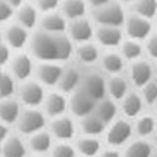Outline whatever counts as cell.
Here are the masks:
<instances>
[{"label":"cell","instance_id":"cell-35","mask_svg":"<svg viewBox=\"0 0 157 157\" xmlns=\"http://www.w3.org/2000/svg\"><path fill=\"white\" fill-rule=\"evenodd\" d=\"M14 93L13 78L0 70V98H8Z\"/></svg>","mask_w":157,"mask_h":157},{"label":"cell","instance_id":"cell-20","mask_svg":"<svg viewBox=\"0 0 157 157\" xmlns=\"http://www.w3.org/2000/svg\"><path fill=\"white\" fill-rule=\"evenodd\" d=\"M134 14L151 21L157 15V0H136Z\"/></svg>","mask_w":157,"mask_h":157},{"label":"cell","instance_id":"cell-46","mask_svg":"<svg viewBox=\"0 0 157 157\" xmlns=\"http://www.w3.org/2000/svg\"><path fill=\"white\" fill-rule=\"evenodd\" d=\"M153 137H155V143L157 144V128H156V131H155V133H153Z\"/></svg>","mask_w":157,"mask_h":157},{"label":"cell","instance_id":"cell-41","mask_svg":"<svg viewBox=\"0 0 157 157\" xmlns=\"http://www.w3.org/2000/svg\"><path fill=\"white\" fill-rule=\"evenodd\" d=\"M9 58V50L5 44H3L0 42V66L4 65Z\"/></svg>","mask_w":157,"mask_h":157},{"label":"cell","instance_id":"cell-34","mask_svg":"<svg viewBox=\"0 0 157 157\" xmlns=\"http://www.w3.org/2000/svg\"><path fill=\"white\" fill-rule=\"evenodd\" d=\"M122 53L127 60L131 61H137L138 58L142 56V46L137 42V41H127L123 43L122 47Z\"/></svg>","mask_w":157,"mask_h":157},{"label":"cell","instance_id":"cell-43","mask_svg":"<svg viewBox=\"0 0 157 157\" xmlns=\"http://www.w3.org/2000/svg\"><path fill=\"white\" fill-rule=\"evenodd\" d=\"M95 9L96 8H100V6H104V5H106V4H109V3H112V0H87Z\"/></svg>","mask_w":157,"mask_h":157},{"label":"cell","instance_id":"cell-30","mask_svg":"<svg viewBox=\"0 0 157 157\" xmlns=\"http://www.w3.org/2000/svg\"><path fill=\"white\" fill-rule=\"evenodd\" d=\"M29 144H31L32 150L36 152H47L51 147V137L48 133L46 132H41L34 134L31 141H29Z\"/></svg>","mask_w":157,"mask_h":157},{"label":"cell","instance_id":"cell-28","mask_svg":"<svg viewBox=\"0 0 157 157\" xmlns=\"http://www.w3.org/2000/svg\"><path fill=\"white\" fill-rule=\"evenodd\" d=\"M76 56L84 63H94L99 58V51L94 44H84L77 48Z\"/></svg>","mask_w":157,"mask_h":157},{"label":"cell","instance_id":"cell-24","mask_svg":"<svg viewBox=\"0 0 157 157\" xmlns=\"http://www.w3.org/2000/svg\"><path fill=\"white\" fill-rule=\"evenodd\" d=\"M46 110L50 117H58L66 110V100L60 94H51L46 103Z\"/></svg>","mask_w":157,"mask_h":157},{"label":"cell","instance_id":"cell-23","mask_svg":"<svg viewBox=\"0 0 157 157\" xmlns=\"http://www.w3.org/2000/svg\"><path fill=\"white\" fill-rule=\"evenodd\" d=\"M0 118L8 124H13L19 118V105L14 100H5L0 104Z\"/></svg>","mask_w":157,"mask_h":157},{"label":"cell","instance_id":"cell-10","mask_svg":"<svg viewBox=\"0 0 157 157\" xmlns=\"http://www.w3.org/2000/svg\"><path fill=\"white\" fill-rule=\"evenodd\" d=\"M99 43L106 47H117L122 42V31L117 27H100L96 31Z\"/></svg>","mask_w":157,"mask_h":157},{"label":"cell","instance_id":"cell-26","mask_svg":"<svg viewBox=\"0 0 157 157\" xmlns=\"http://www.w3.org/2000/svg\"><path fill=\"white\" fill-rule=\"evenodd\" d=\"M152 147L146 141H136L125 150L124 157H151Z\"/></svg>","mask_w":157,"mask_h":157},{"label":"cell","instance_id":"cell-50","mask_svg":"<svg viewBox=\"0 0 157 157\" xmlns=\"http://www.w3.org/2000/svg\"><path fill=\"white\" fill-rule=\"evenodd\" d=\"M155 18H156V24H157V15H156V17H155Z\"/></svg>","mask_w":157,"mask_h":157},{"label":"cell","instance_id":"cell-32","mask_svg":"<svg viewBox=\"0 0 157 157\" xmlns=\"http://www.w3.org/2000/svg\"><path fill=\"white\" fill-rule=\"evenodd\" d=\"M18 21L25 28H33L37 23V12L32 5H24L18 13Z\"/></svg>","mask_w":157,"mask_h":157},{"label":"cell","instance_id":"cell-19","mask_svg":"<svg viewBox=\"0 0 157 157\" xmlns=\"http://www.w3.org/2000/svg\"><path fill=\"white\" fill-rule=\"evenodd\" d=\"M13 72L19 80H25L32 72V62L27 55H19L13 61Z\"/></svg>","mask_w":157,"mask_h":157},{"label":"cell","instance_id":"cell-7","mask_svg":"<svg viewBox=\"0 0 157 157\" xmlns=\"http://www.w3.org/2000/svg\"><path fill=\"white\" fill-rule=\"evenodd\" d=\"M96 108V101L84 90H78L71 99V110L76 117H86L93 114Z\"/></svg>","mask_w":157,"mask_h":157},{"label":"cell","instance_id":"cell-49","mask_svg":"<svg viewBox=\"0 0 157 157\" xmlns=\"http://www.w3.org/2000/svg\"><path fill=\"white\" fill-rule=\"evenodd\" d=\"M151 157H157V153H152V156Z\"/></svg>","mask_w":157,"mask_h":157},{"label":"cell","instance_id":"cell-8","mask_svg":"<svg viewBox=\"0 0 157 157\" xmlns=\"http://www.w3.org/2000/svg\"><path fill=\"white\" fill-rule=\"evenodd\" d=\"M153 70L150 62L144 60H137L131 67V77L137 87H143L152 80Z\"/></svg>","mask_w":157,"mask_h":157},{"label":"cell","instance_id":"cell-21","mask_svg":"<svg viewBox=\"0 0 157 157\" xmlns=\"http://www.w3.org/2000/svg\"><path fill=\"white\" fill-rule=\"evenodd\" d=\"M63 14L70 19L82 18L86 12V5L84 0H65L62 5Z\"/></svg>","mask_w":157,"mask_h":157},{"label":"cell","instance_id":"cell-36","mask_svg":"<svg viewBox=\"0 0 157 157\" xmlns=\"http://www.w3.org/2000/svg\"><path fill=\"white\" fill-rule=\"evenodd\" d=\"M142 95L143 100L147 104L153 105L157 100V81L151 80L147 85H144L142 87Z\"/></svg>","mask_w":157,"mask_h":157},{"label":"cell","instance_id":"cell-27","mask_svg":"<svg viewBox=\"0 0 157 157\" xmlns=\"http://www.w3.org/2000/svg\"><path fill=\"white\" fill-rule=\"evenodd\" d=\"M108 87H109V93L110 95L117 100H121L128 94V84L121 76H114L109 80V84H108Z\"/></svg>","mask_w":157,"mask_h":157},{"label":"cell","instance_id":"cell-45","mask_svg":"<svg viewBox=\"0 0 157 157\" xmlns=\"http://www.w3.org/2000/svg\"><path fill=\"white\" fill-rule=\"evenodd\" d=\"M6 3L10 5V6H14V8H18V6H21L22 3H23V0H6Z\"/></svg>","mask_w":157,"mask_h":157},{"label":"cell","instance_id":"cell-37","mask_svg":"<svg viewBox=\"0 0 157 157\" xmlns=\"http://www.w3.org/2000/svg\"><path fill=\"white\" fill-rule=\"evenodd\" d=\"M53 157H75V151L68 144H58L53 150Z\"/></svg>","mask_w":157,"mask_h":157},{"label":"cell","instance_id":"cell-25","mask_svg":"<svg viewBox=\"0 0 157 157\" xmlns=\"http://www.w3.org/2000/svg\"><path fill=\"white\" fill-rule=\"evenodd\" d=\"M95 114L100 118V119L108 124L110 123L117 114V106L112 100H101L95 108Z\"/></svg>","mask_w":157,"mask_h":157},{"label":"cell","instance_id":"cell-11","mask_svg":"<svg viewBox=\"0 0 157 157\" xmlns=\"http://www.w3.org/2000/svg\"><path fill=\"white\" fill-rule=\"evenodd\" d=\"M63 74V70L57 66V65H51V63H44L38 67V78L41 80L44 85L53 86L60 82V78Z\"/></svg>","mask_w":157,"mask_h":157},{"label":"cell","instance_id":"cell-42","mask_svg":"<svg viewBox=\"0 0 157 157\" xmlns=\"http://www.w3.org/2000/svg\"><path fill=\"white\" fill-rule=\"evenodd\" d=\"M8 136V129L6 127L0 124V152H2V148H3V143L5 142V138Z\"/></svg>","mask_w":157,"mask_h":157},{"label":"cell","instance_id":"cell-16","mask_svg":"<svg viewBox=\"0 0 157 157\" xmlns=\"http://www.w3.org/2000/svg\"><path fill=\"white\" fill-rule=\"evenodd\" d=\"M105 123L100 119L96 114H89L82 118L81 121V127L84 133L89 136H98L104 132L105 129Z\"/></svg>","mask_w":157,"mask_h":157},{"label":"cell","instance_id":"cell-2","mask_svg":"<svg viewBox=\"0 0 157 157\" xmlns=\"http://www.w3.org/2000/svg\"><path fill=\"white\" fill-rule=\"evenodd\" d=\"M93 17L95 19V22L101 24L103 27L119 28L125 22L124 10L118 3H109L104 6L94 9Z\"/></svg>","mask_w":157,"mask_h":157},{"label":"cell","instance_id":"cell-33","mask_svg":"<svg viewBox=\"0 0 157 157\" xmlns=\"http://www.w3.org/2000/svg\"><path fill=\"white\" fill-rule=\"evenodd\" d=\"M77 150L84 156L93 157L100 150V142L95 138H82L77 142Z\"/></svg>","mask_w":157,"mask_h":157},{"label":"cell","instance_id":"cell-48","mask_svg":"<svg viewBox=\"0 0 157 157\" xmlns=\"http://www.w3.org/2000/svg\"><path fill=\"white\" fill-rule=\"evenodd\" d=\"M122 2H124V3H128V2H132V0H122Z\"/></svg>","mask_w":157,"mask_h":157},{"label":"cell","instance_id":"cell-12","mask_svg":"<svg viewBox=\"0 0 157 157\" xmlns=\"http://www.w3.org/2000/svg\"><path fill=\"white\" fill-rule=\"evenodd\" d=\"M70 36L76 42H86L93 37V28L84 18H78L71 23L70 25Z\"/></svg>","mask_w":157,"mask_h":157},{"label":"cell","instance_id":"cell-31","mask_svg":"<svg viewBox=\"0 0 157 157\" xmlns=\"http://www.w3.org/2000/svg\"><path fill=\"white\" fill-rule=\"evenodd\" d=\"M156 121L155 118L151 115H143L141 117L138 122L136 124V131L140 136L146 137V136H151L156 131Z\"/></svg>","mask_w":157,"mask_h":157},{"label":"cell","instance_id":"cell-39","mask_svg":"<svg viewBox=\"0 0 157 157\" xmlns=\"http://www.w3.org/2000/svg\"><path fill=\"white\" fill-rule=\"evenodd\" d=\"M13 15V9L8 3L0 2V22H5Z\"/></svg>","mask_w":157,"mask_h":157},{"label":"cell","instance_id":"cell-29","mask_svg":"<svg viewBox=\"0 0 157 157\" xmlns=\"http://www.w3.org/2000/svg\"><path fill=\"white\" fill-rule=\"evenodd\" d=\"M123 58L118 53H106L103 57V67L110 74H119L123 70Z\"/></svg>","mask_w":157,"mask_h":157},{"label":"cell","instance_id":"cell-15","mask_svg":"<svg viewBox=\"0 0 157 157\" xmlns=\"http://www.w3.org/2000/svg\"><path fill=\"white\" fill-rule=\"evenodd\" d=\"M5 38H6V42L9 43V46H10V47H13V48H22L27 43L28 33H27V31L23 27L12 25V27H9L6 29Z\"/></svg>","mask_w":157,"mask_h":157},{"label":"cell","instance_id":"cell-40","mask_svg":"<svg viewBox=\"0 0 157 157\" xmlns=\"http://www.w3.org/2000/svg\"><path fill=\"white\" fill-rule=\"evenodd\" d=\"M60 0H38L37 4H38V8L41 9L42 12H50V10H53V9L58 5Z\"/></svg>","mask_w":157,"mask_h":157},{"label":"cell","instance_id":"cell-44","mask_svg":"<svg viewBox=\"0 0 157 157\" xmlns=\"http://www.w3.org/2000/svg\"><path fill=\"white\" fill-rule=\"evenodd\" d=\"M100 157H119V153L117 151H105Z\"/></svg>","mask_w":157,"mask_h":157},{"label":"cell","instance_id":"cell-5","mask_svg":"<svg viewBox=\"0 0 157 157\" xmlns=\"http://www.w3.org/2000/svg\"><path fill=\"white\" fill-rule=\"evenodd\" d=\"M81 90H84L95 101L101 100L104 99L105 90H106L105 80L99 74H89L84 77Z\"/></svg>","mask_w":157,"mask_h":157},{"label":"cell","instance_id":"cell-6","mask_svg":"<svg viewBox=\"0 0 157 157\" xmlns=\"http://www.w3.org/2000/svg\"><path fill=\"white\" fill-rule=\"evenodd\" d=\"M132 127L127 121H117L106 134V141L110 146H122L131 138Z\"/></svg>","mask_w":157,"mask_h":157},{"label":"cell","instance_id":"cell-4","mask_svg":"<svg viewBox=\"0 0 157 157\" xmlns=\"http://www.w3.org/2000/svg\"><path fill=\"white\" fill-rule=\"evenodd\" d=\"M46 124V119L41 112L38 110H25L19 118L18 129L23 134H32L41 131Z\"/></svg>","mask_w":157,"mask_h":157},{"label":"cell","instance_id":"cell-22","mask_svg":"<svg viewBox=\"0 0 157 157\" xmlns=\"http://www.w3.org/2000/svg\"><path fill=\"white\" fill-rule=\"evenodd\" d=\"M78 82H80V74H78V71L75 70V68H68L62 74L60 82H58V87L63 93H70L78 85Z\"/></svg>","mask_w":157,"mask_h":157},{"label":"cell","instance_id":"cell-9","mask_svg":"<svg viewBox=\"0 0 157 157\" xmlns=\"http://www.w3.org/2000/svg\"><path fill=\"white\" fill-rule=\"evenodd\" d=\"M43 96H44V93H43L42 86L34 81L24 84L21 90V98L23 103L29 106L39 105L43 101Z\"/></svg>","mask_w":157,"mask_h":157},{"label":"cell","instance_id":"cell-17","mask_svg":"<svg viewBox=\"0 0 157 157\" xmlns=\"http://www.w3.org/2000/svg\"><path fill=\"white\" fill-rule=\"evenodd\" d=\"M2 152L4 157H24L25 147L18 137L13 136V137H9L8 140H5Z\"/></svg>","mask_w":157,"mask_h":157},{"label":"cell","instance_id":"cell-47","mask_svg":"<svg viewBox=\"0 0 157 157\" xmlns=\"http://www.w3.org/2000/svg\"><path fill=\"white\" fill-rule=\"evenodd\" d=\"M153 105H155V112H156V114H157V100H156V103H155Z\"/></svg>","mask_w":157,"mask_h":157},{"label":"cell","instance_id":"cell-3","mask_svg":"<svg viewBox=\"0 0 157 157\" xmlns=\"http://www.w3.org/2000/svg\"><path fill=\"white\" fill-rule=\"evenodd\" d=\"M125 31L133 41H142L151 36L152 24L150 19H146L137 14H131L125 18Z\"/></svg>","mask_w":157,"mask_h":157},{"label":"cell","instance_id":"cell-18","mask_svg":"<svg viewBox=\"0 0 157 157\" xmlns=\"http://www.w3.org/2000/svg\"><path fill=\"white\" fill-rule=\"evenodd\" d=\"M42 28L47 33H62L66 29V22L60 14H48L42 19Z\"/></svg>","mask_w":157,"mask_h":157},{"label":"cell","instance_id":"cell-1","mask_svg":"<svg viewBox=\"0 0 157 157\" xmlns=\"http://www.w3.org/2000/svg\"><path fill=\"white\" fill-rule=\"evenodd\" d=\"M32 52L42 61H66L71 56L72 46L66 36L37 32L32 38Z\"/></svg>","mask_w":157,"mask_h":157},{"label":"cell","instance_id":"cell-14","mask_svg":"<svg viewBox=\"0 0 157 157\" xmlns=\"http://www.w3.org/2000/svg\"><path fill=\"white\" fill-rule=\"evenodd\" d=\"M52 132L58 140H70L75 133L74 123L70 118H58L52 123Z\"/></svg>","mask_w":157,"mask_h":157},{"label":"cell","instance_id":"cell-38","mask_svg":"<svg viewBox=\"0 0 157 157\" xmlns=\"http://www.w3.org/2000/svg\"><path fill=\"white\" fill-rule=\"evenodd\" d=\"M146 50L148 52V55L157 60V33L151 34L147 38V43H146Z\"/></svg>","mask_w":157,"mask_h":157},{"label":"cell","instance_id":"cell-13","mask_svg":"<svg viewBox=\"0 0 157 157\" xmlns=\"http://www.w3.org/2000/svg\"><path fill=\"white\" fill-rule=\"evenodd\" d=\"M142 106H143V100L137 93H129L123 98L122 108H123V113L127 117L133 118L140 115V113L142 112Z\"/></svg>","mask_w":157,"mask_h":157}]
</instances>
